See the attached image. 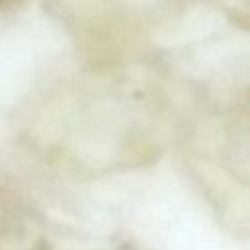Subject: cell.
Returning a JSON list of instances; mask_svg holds the SVG:
<instances>
[{
  "mask_svg": "<svg viewBox=\"0 0 250 250\" xmlns=\"http://www.w3.org/2000/svg\"><path fill=\"white\" fill-rule=\"evenodd\" d=\"M0 2H2V0H0Z\"/></svg>",
  "mask_w": 250,
  "mask_h": 250,
  "instance_id": "6da1fadb",
  "label": "cell"
}]
</instances>
